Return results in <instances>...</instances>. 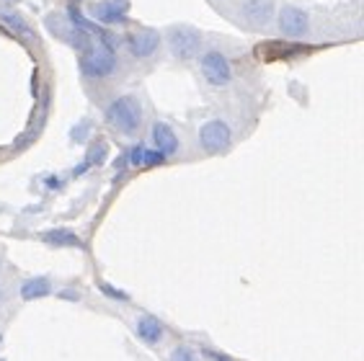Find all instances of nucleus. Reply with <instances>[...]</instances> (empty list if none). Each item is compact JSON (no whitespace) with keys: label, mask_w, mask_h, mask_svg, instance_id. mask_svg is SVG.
Segmentation results:
<instances>
[{"label":"nucleus","mask_w":364,"mask_h":361,"mask_svg":"<svg viewBox=\"0 0 364 361\" xmlns=\"http://www.w3.org/2000/svg\"><path fill=\"white\" fill-rule=\"evenodd\" d=\"M42 240L47 245H55V248H83V240L68 227H57L42 232Z\"/></svg>","instance_id":"nucleus-12"},{"label":"nucleus","mask_w":364,"mask_h":361,"mask_svg":"<svg viewBox=\"0 0 364 361\" xmlns=\"http://www.w3.org/2000/svg\"><path fill=\"white\" fill-rule=\"evenodd\" d=\"M240 14L245 21L256 23V26H267L274 18V3L272 0H243Z\"/></svg>","instance_id":"nucleus-11"},{"label":"nucleus","mask_w":364,"mask_h":361,"mask_svg":"<svg viewBox=\"0 0 364 361\" xmlns=\"http://www.w3.org/2000/svg\"><path fill=\"white\" fill-rule=\"evenodd\" d=\"M279 31L289 39H302L310 31V16L297 6H282L279 11Z\"/></svg>","instance_id":"nucleus-6"},{"label":"nucleus","mask_w":364,"mask_h":361,"mask_svg":"<svg viewBox=\"0 0 364 361\" xmlns=\"http://www.w3.org/2000/svg\"><path fill=\"white\" fill-rule=\"evenodd\" d=\"M199 68H202L204 80H207L212 88H225V85H230L232 65H230V60L223 55V52H218V49L204 52L202 60H199Z\"/></svg>","instance_id":"nucleus-5"},{"label":"nucleus","mask_w":364,"mask_h":361,"mask_svg":"<svg viewBox=\"0 0 364 361\" xmlns=\"http://www.w3.org/2000/svg\"><path fill=\"white\" fill-rule=\"evenodd\" d=\"M142 155H145V145H140V142H137V145L129 147V153H127L124 158L132 168H142Z\"/></svg>","instance_id":"nucleus-19"},{"label":"nucleus","mask_w":364,"mask_h":361,"mask_svg":"<svg viewBox=\"0 0 364 361\" xmlns=\"http://www.w3.org/2000/svg\"><path fill=\"white\" fill-rule=\"evenodd\" d=\"M0 18H3V23H6L11 31H14L16 36H21V39H26V42H36V34L31 31V26H28L26 21H23L18 14H11V11H3L0 14Z\"/></svg>","instance_id":"nucleus-14"},{"label":"nucleus","mask_w":364,"mask_h":361,"mask_svg":"<svg viewBox=\"0 0 364 361\" xmlns=\"http://www.w3.org/2000/svg\"><path fill=\"white\" fill-rule=\"evenodd\" d=\"M127 47L132 52V57L137 60H147V57H153L161 47V36L150 31V28H142V31H134V34L127 36Z\"/></svg>","instance_id":"nucleus-7"},{"label":"nucleus","mask_w":364,"mask_h":361,"mask_svg":"<svg viewBox=\"0 0 364 361\" xmlns=\"http://www.w3.org/2000/svg\"><path fill=\"white\" fill-rule=\"evenodd\" d=\"M199 145L204 153L220 155L232 145V129L223 119H210L199 126Z\"/></svg>","instance_id":"nucleus-4"},{"label":"nucleus","mask_w":364,"mask_h":361,"mask_svg":"<svg viewBox=\"0 0 364 361\" xmlns=\"http://www.w3.org/2000/svg\"><path fill=\"white\" fill-rule=\"evenodd\" d=\"M168 47L173 52V57H178L181 63H191L199 57V49H202V34L196 31L194 26H171L168 28Z\"/></svg>","instance_id":"nucleus-3"},{"label":"nucleus","mask_w":364,"mask_h":361,"mask_svg":"<svg viewBox=\"0 0 364 361\" xmlns=\"http://www.w3.org/2000/svg\"><path fill=\"white\" fill-rule=\"evenodd\" d=\"M302 52V47H289V44H279V42H272L269 47H264L261 49L259 47V55H264V57H272V60H292V57H297Z\"/></svg>","instance_id":"nucleus-15"},{"label":"nucleus","mask_w":364,"mask_h":361,"mask_svg":"<svg viewBox=\"0 0 364 361\" xmlns=\"http://www.w3.org/2000/svg\"><path fill=\"white\" fill-rule=\"evenodd\" d=\"M60 297H63V299H70V302L75 299V302H77V299H80V294H77V292H63Z\"/></svg>","instance_id":"nucleus-21"},{"label":"nucleus","mask_w":364,"mask_h":361,"mask_svg":"<svg viewBox=\"0 0 364 361\" xmlns=\"http://www.w3.org/2000/svg\"><path fill=\"white\" fill-rule=\"evenodd\" d=\"M47 186L49 188H60V186H63V180H60V178H47Z\"/></svg>","instance_id":"nucleus-22"},{"label":"nucleus","mask_w":364,"mask_h":361,"mask_svg":"<svg viewBox=\"0 0 364 361\" xmlns=\"http://www.w3.org/2000/svg\"><path fill=\"white\" fill-rule=\"evenodd\" d=\"M106 122L119 134L132 137V134L140 132L142 126V104L134 96L114 98L112 104L106 106Z\"/></svg>","instance_id":"nucleus-1"},{"label":"nucleus","mask_w":364,"mask_h":361,"mask_svg":"<svg viewBox=\"0 0 364 361\" xmlns=\"http://www.w3.org/2000/svg\"><path fill=\"white\" fill-rule=\"evenodd\" d=\"M52 294V281L47 276H31L21 284V299L31 302V299H44Z\"/></svg>","instance_id":"nucleus-13"},{"label":"nucleus","mask_w":364,"mask_h":361,"mask_svg":"<svg viewBox=\"0 0 364 361\" xmlns=\"http://www.w3.org/2000/svg\"><path fill=\"white\" fill-rule=\"evenodd\" d=\"M3 299H6V294H3V289H0V305H3Z\"/></svg>","instance_id":"nucleus-23"},{"label":"nucleus","mask_w":364,"mask_h":361,"mask_svg":"<svg viewBox=\"0 0 364 361\" xmlns=\"http://www.w3.org/2000/svg\"><path fill=\"white\" fill-rule=\"evenodd\" d=\"M98 292L104 294L106 299H114V302H129V294H127L124 289H119V286L109 284V281H101V284H98Z\"/></svg>","instance_id":"nucleus-16"},{"label":"nucleus","mask_w":364,"mask_h":361,"mask_svg":"<svg viewBox=\"0 0 364 361\" xmlns=\"http://www.w3.org/2000/svg\"><path fill=\"white\" fill-rule=\"evenodd\" d=\"M0 348H3V333H0Z\"/></svg>","instance_id":"nucleus-24"},{"label":"nucleus","mask_w":364,"mask_h":361,"mask_svg":"<svg viewBox=\"0 0 364 361\" xmlns=\"http://www.w3.org/2000/svg\"><path fill=\"white\" fill-rule=\"evenodd\" d=\"M127 11H129V3H127V0H101V3L93 6V16H96V21L106 23V26L124 23Z\"/></svg>","instance_id":"nucleus-8"},{"label":"nucleus","mask_w":364,"mask_h":361,"mask_svg":"<svg viewBox=\"0 0 364 361\" xmlns=\"http://www.w3.org/2000/svg\"><path fill=\"white\" fill-rule=\"evenodd\" d=\"M150 139H153V147L158 150V153H163L166 158H171V155L178 153V137H176V132L171 129L166 122H155L153 126H150Z\"/></svg>","instance_id":"nucleus-10"},{"label":"nucleus","mask_w":364,"mask_h":361,"mask_svg":"<svg viewBox=\"0 0 364 361\" xmlns=\"http://www.w3.org/2000/svg\"><path fill=\"white\" fill-rule=\"evenodd\" d=\"M202 356L207 361H235V359H230L228 354H223V351H215V348H210V346L202 348Z\"/></svg>","instance_id":"nucleus-20"},{"label":"nucleus","mask_w":364,"mask_h":361,"mask_svg":"<svg viewBox=\"0 0 364 361\" xmlns=\"http://www.w3.org/2000/svg\"><path fill=\"white\" fill-rule=\"evenodd\" d=\"M166 155L163 153H158V150H147L145 147V155H142V168H155V166H163V163H166Z\"/></svg>","instance_id":"nucleus-18"},{"label":"nucleus","mask_w":364,"mask_h":361,"mask_svg":"<svg viewBox=\"0 0 364 361\" xmlns=\"http://www.w3.org/2000/svg\"><path fill=\"white\" fill-rule=\"evenodd\" d=\"M117 49L112 42H93L88 49H83L80 55V70H83L85 77H93V80H104L117 70Z\"/></svg>","instance_id":"nucleus-2"},{"label":"nucleus","mask_w":364,"mask_h":361,"mask_svg":"<svg viewBox=\"0 0 364 361\" xmlns=\"http://www.w3.org/2000/svg\"><path fill=\"white\" fill-rule=\"evenodd\" d=\"M168 361H199V354L191 346H176L171 351Z\"/></svg>","instance_id":"nucleus-17"},{"label":"nucleus","mask_w":364,"mask_h":361,"mask_svg":"<svg viewBox=\"0 0 364 361\" xmlns=\"http://www.w3.org/2000/svg\"><path fill=\"white\" fill-rule=\"evenodd\" d=\"M0 361H6V359H0Z\"/></svg>","instance_id":"nucleus-25"},{"label":"nucleus","mask_w":364,"mask_h":361,"mask_svg":"<svg viewBox=\"0 0 364 361\" xmlns=\"http://www.w3.org/2000/svg\"><path fill=\"white\" fill-rule=\"evenodd\" d=\"M134 333H137V338L145 346H158L166 338V325L158 318H153V315H140V318L134 320Z\"/></svg>","instance_id":"nucleus-9"}]
</instances>
